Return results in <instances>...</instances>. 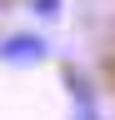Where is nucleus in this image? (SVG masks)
<instances>
[{
	"instance_id": "1",
	"label": "nucleus",
	"mask_w": 115,
	"mask_h": 120,
	"mask_svg": "<svg viewBox=\"0 0 115 120\" xmlns=\"http://www.w3.org/2000/svg\"><path fill=\"white\" fill-rule=\"evenodd\" d=\"M50 60V40L40 35V30H10V35H0V65L10 70H35Z\"/></svg>"
},
{
	"instance_id": "2",
	"label": "nucleus",
	"mask_w": 115,
	"mask_h": 120,
	"mask_svg": "<svg viewBox=\"0 0 115 120\" xmlns=\"http://www.w3.org/2000/svg\"><path fill=\"white\" fill-rule=\"evenodd\" d=\"M65 90H70V120H105L100 95H95V80L80 65H65Z\"/></svg>"
},
{
	"instance_id": "3",
	"label": "nucleus",
	"mask_w": 115,
	"mask_h": 120,
	"mask_svg": "<svg viewBox=\"0 0 115 120\" xmlns=\"http://www.w3.org/2000/svg\"><path fill=\"white\" fill-rule=\"evenodd\" d=\"M25 10H30L35 20H60V10H65V0H25Z\"/></svg>"
},
{
	"instance_id": "4",
	"label": "nucleus",
	"mask_w": 115,
	"mask_h": 120,
	"mask_svg": "<svg viewBox=\"0 0 115 120\" xmlns=\"http://www.w3.org/2000/svg\"><path fill=\"white\" fill-rule=\"evenodd\" d=\"M10 5H15V0H0V15H5V10H10Z\"/></svg>"
}]
</instances>
